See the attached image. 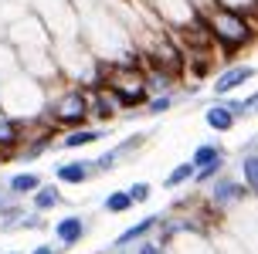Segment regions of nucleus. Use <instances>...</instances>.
Returning a JSON list of instances; mask_svg holds the SVG:
<instances>
[{
  "label": "nucleus",
  "mask_w": 258,
  "mask_h": 254,
  "mask_svg": "<svg viewBox=\"0 0 258 254\" xmlns=\"http://www.w3.org/2000/svg\"><path fill=\"white\" fill-rule=\"evenodd\" d=\"M201 24L207 27V34L214 41V54H221L224 64L234 61L238 54H245L248 48H255V38H258L255 14L241 11L234 4L207 0L201 7Z\"/></svg>",
  "instance_id": "1"
},
{
  "label": "nucleus",
  "mask_w": 258,
  "mask_h": 254,
  "mask_svg": "<svg viewBox=\"0 0 258 254\" xmlns=\"http://www.w3.org/2000/svg\"><path fill=\"white\" fill-rule=\"evenodd\" d=\"M44 105H48V95H44V85L38 78L24 75L21 68L14 75L0 78V109L7 115H14L17 122H41L44 119Z\"/></svg>",
  "instance_id": "2"
},
{
  "label": "nucleus",
  "mask_w": 258,
  "mask_h": 254,
  "mask_svg": "<svg viewBox=\"0 0 258 254\" xmlns=\"http://www.w3.org/2000/svg\"><path fill=\"white\" fill-rule=\"evenodd\" d=\"M4 41H7L17 54H27V51H51V44H54L51 31L44 27V21H41L34 11L21 14L17 21H11V24L4 27Z\"/></svg>",
  "instance_id": "3"
},
{
  "label": "nucleus",
  "mask_w": 258,
  "mask_h": 254,
  "mask_svg": "<svg viewBox=\"0 0 258 254\" xmlns=\"http://www.w3.org/2000/svg\"><path fill=\"white\" fill-rule=\"evenodd\" d=\"M31 11H34L41 21H44V27L51 31L54 41L78 38V27H82V11H78L72 0H31Z\"/></svg>",
  "instance_id": "4"
},
{
  "label": "nucleus",
  "mask_w": 258,
  "mask_h": 254,
  "mask_svg": "<svg viewBox=\"0 0 258 254\" xmlns=\"http://www.w3.org/2000/svg\"><path fill=\"white\" fill-rule=\"evenodd\" d=\"M105 89L116 99L119 112H143V105L150 99L140 68H119V64H112V78H109Z\"/></svg>",
  "instance_id": "5"
},
{
  "label": "nucleus",
  "mask_w": 258,
  "mask_h": 254,
  "mask_svg": "<svg viewBox=\"0 0 258 254\" xmlns=\"http://www.w3.org/2000/svg\"><path fill=\"white\" fill-rule=\"evenodd\" d=\"M207 187H211V193H207V203H211L218 214H228V210H234L238 203L251 200V193L245 190V183H241L238 177H228L224 170H221V173L211 180Z\"/></svg>",
  "instance_id": "6"
},
{
  "label": "nucleus",
  "mask_w": 258,
  "mask_h": 254,
  "mask_svg": "<svg viewBox=\"0 0 258 254\" xmlns=\"http://www.w3.org/2000/svg\"><path fill=\"white\" fill-rule=\"evenodd\" d=\"M251 81H255V61H228L211 75V92H214V99H221V95L241 92Z\"/></svg>",
  "instance_id": "7"
},
{
  "label": "nucleus",
  "mask_w": 258,
  "mask_h": 254,
  "mask_svg": "<svg viewBox=\"0 0 258 254\" xmlns=\"http://www.w3.org/2000/svg\"><path fill=\"white\" fill-rule=\"evenodd\" d=\"M146 4L153 7V14L160 17V24L170 27V31L187 27V24H194V21L201 17V11H197L194 0H146Z\"/></svg>",
  "instance_id": "8"
},
{
  "label": "nucleus",
  "mask_w": 258,
  "mask_h": 254,
  "mask_svg": "<svg viewBox=\"0 0 258 254\" xmlns=\"http://www.w3.org/2000/svg\"><path fill=\"white\" fill-rule=\"evenodd\" d=\"M143 142H146V132H133V136H126V139H119L116 146H109L102 156L92 159V170H95V173H112V170H119V166L126 163L133 152H140Z\"/></svg>",
  "instance_id": "9"
},
{
  "label": "nucleus",
  "mask_w": 258,
  "mask_h": 254,
  "mask_svg": "<svg viewBox=\"0 0 258 254\" xmlns=\"http://www.w3.org/2000/svg\"><path fill=\"white\" fill-rule=\"evenodd\" d=\"M51 234H54V241H58V247L68 251V247H75V244H82L89 237V220L82 214H64V217L54 220Z\"/></svg>",
  "instance_id": "10"
},
{
  "label": "nucleus",
  "mask_w": 258,
  "mask_h": 254,
  "mask_svg": "<svg viewBox=\"0 0 258 254\" xmlns=\"http://www.w3.org/2000/svg\"><path fill=\"white\" fill-rule=\"evenodd\" d=\"M109 136V129L95 126V122H85V126H75V129H64V136H54V146L58 149H85V146H95Z\"/></svg>",
  "instance_id": "11"
},
{
  "label": "nucleus",
  "mask_w": 258,
  "mask_h": 254,
  "mask_svg": "<svg viewBox=\"0 0 258 254\" xmlns=\"http://www.w3.org/2000/svg\"><path fill=\"white\" fill-rule=\"evenodd\" d=\"M85 92H89V122L109 126V122H116L119 115H122L116 99L109 95V89H85Z\"/></svg>",
  "instance_id": "12"
},
{
  "label": "nucleus",
  "mask_w": 258,
  "mask_h": 254,
  "mask_svg": "<svg viewBox=\"0 0 258 254\" xmlns=\"http://www.w3.org/2000/svg\"><path fill=\"white\" fill-rule=\"evenodd\" d=\"M27 136V126L17 122L14 115H7L0 109V163H11L14 159V149L21 146V139Z\"/></svg>",
  "instance_id": "13"
},
{
  "label": "nucleus",
  "mask_w": 258,
  "mask_h": 254,
  "mask_svg": "<svg viewBox=\"0 0 258 254\" xmlns=\"http://www.w3.org/2000/svg\"><path fill=\"white\" fill-rule=\"evenodd\" d=\"M89 177H95L92 159H64V163L54 166V180H58L61 187H82Z\"/></svg>",
  "instance_id": "14"
},
{
  "label": "nucleus",
  "mask_w": 258,
  "mask_h": 254,
  "mask_svg": "<svg viewBox=\"0 0 258 254\" xmlns=\"http://www.w3.org/2000/svg\"><path fill=\"white\" fill-rule=\"evenodd\" d=\"M258 139L251 136L248 139V146L241 149V159H238V170H241V183H245V190L255 197V190H258Z\"/></svg>",
  "instance_id": "15"
},
{
  "label": "nucleus",
  "mask_w": 258,
  "mask_h": 254,
  "mask_svg": "<svg viewBox=\"0 0 258 254\" xmlns=\"http://www.w3.org/2000/svg\"><path fill=\"white\" fill-rule=\"evenodd\" d=\"M156 220H160V214H153V217H143L140 224H133V227H126L122 234H119L116 241L109 244V251H122V247H133L136 241H143V237H150L153 234V227H156Z\"/></svg>",
  "instance_id": "16"
},
{
  "label": "nucleus",
  "mask_w": 258,
  "mask_h": 254,
  "mask_svg": "<svg viewBox=\"0 0 258 254\" xmlns=\"http://www.w3.org/2000/svg\"><path fill=\"white\" fill-rule=\"evenodd\" d=\"M61 183H44L41 180L38 187H34V193H31V207L34 210H41V214H48V210H54V207H61Z\"/></svg>",
  "instance_id": "17"
},
{
  "label": "nucleus",
  "mask_w": 258,
  "mask_h": 254,
  "mask_svg": "<svg viewBox=\"0 0 258 254\" xmlns=\"http://www.w3.org/2000/svg\"><path fill=\"white\" fill-rule=\"evenodd\" d=\"M177 102H180V89H170V92H156V95H150L146 99V105H143V115H150V119H156V115H167L177 109Z\"/></svg>",
  "instance_id": "18"
},
{
  "label": "nucleus",
  "mask_w": 258,
  "mask_h": 254,
  "mask_svg": "<svg viewBox=\"0 0 258 254\" xmlns=\"http://www.w3.org/2000/svg\"><path fill=\"white\" fill-rule=\"evenodd\" d=\"M38 183H41V177L34 173V170H21V173H14V177L4 183V190L11 193V197H17V200H27Z\"/></svg>",
  "instance_id": "19"
},
{
  "label": "nucleus",
  "mask_w": 258,
  "mask_h": 254,
  "mask_svg": "<svg viewBox=\"0 0 258 254\" xmlns=\"http://www.w3.org/2000/svg\"><path fill=\"white\" fill-rule=\"evenodd\" d=\"M204 122H207V129H214V132H231L234 126H238V119H234L228 109H224V102H211L204 109Z\"/></svg>",
  "instance_id": "20"
},
{
  "label": "nucleus",
  "mask_w": 258,
  "mask_h": 254,
  "mask_svg": "<svg viewBox=\"0 0 258 254\" xmlns=\"http://www.w3.org/2000/svg\"><path fill=\"white\" fill-rule=\"evenodd\" d=\"M221 102H224V109L241 122V119H251L255 115V109H258V95L255 92H248V95H221Z\"/></svg>",
  "instance_id": "21"
},
{
  "label": "nucleus",
  "mask_w": 258,
  "mask_h": 254,
  "mask_svg": "<svg viewBox=\"0 0 258 254\" xmlns=\"http://www.w3.org/2000/svg\"><path fill=\"white\" fill-rule=\"evenodd\" d=\"M143 81H146V92L156 95V92H170V89H180V81L163 71V68H143Z\"/></svg>",
  "instance_id": "22"
},
{
  "label": "nucleus",
  "mask_w": 258,
  "mask_h": 254,
  "mask_svg": "<svg viewBox=\"0 0 258 254\" xmlns=\"http://www.w3.org/2000/svg\"><path fill=\"white\" fill-rule=\"evenodd\" d=\"M190 177H194V163H190V159H183V163H177L167 173L163 187H167V190H180V187H187V183H190Z\"/></svg>",
  "instance_id": "23"
},
{
  "label": "nucleus",
  "mask_w": 258,
  "mask_h": 254,
  "mask_svg": "<svg viewBox=\"0 0 258 254\" xmlns=\"http://www.w3.org/2000/svg\"><path fill=\"white\" fill-rule=\"evenodd\" d=\"M221 156H224V146H221V142H201V146L190 152V163H194V170H197V166H207L211 159H221Z\"/></svg>",
  "instance_id": "24"
},
{
  "label": "nucleus",
  "mask_w": 258,
  "mask_h": 254,
  "mask_svg": "<svg viewBox=\"0 0 258 254\" xmlns=\"http://www.w3.org/2000/svg\"><path fill=\"white\" fill-rule=\"evenodd\" d=\"M224 166H228V159H224V156H221V159H211L207 166H197V170H194V177H190V183H194V187H207V183L218 177Z\"/></svg>",
  "instance_id": "25"
},
{
  "label": "nucleus",
  "mask_w": 258,
  "mask_h": 254,
  "mask_svg": "<svg viewBox=\"0 0 258 254\" xmlns=\"http://www.w3.org/2000/svg\"><path fill=\"white\" fill-rule=\"evenodd\" d=\"M102 210H105V214H126V210H133V200H129L126 190H112L102 200Z\"/></svg>",
  "instance_id": "26"
},
{
  "label": "nucleus",
  "mask_w": 258,
  "mask_h": 254,
  "mask_svg": "<svg viewBox=\"0 0 258 254\" xmlns=\"http://www.w3.org/2000/svg\"><path fill=\"white\" fill-rule=\"evenodd\" d=\"M17 71V51L7 44V41H0V78H7Z\"/></svg>",
  "instance_id": "27"
},
{
  "label": "nucleus",
  "mask_w": 258,
  "mask_h": 254,
  "mask_svg": "<svg viewBox=\"0 0 258 254\" xmlns=\"http://www.w3.org/2000/svg\"><path fill=\"white\" fill-rule=\"evenodd\" d=\"M126 193H129V200H133V207H136V203H146L153 197V187H150V183H133Z\"/></svg>",
  "instance_id": "28"
},
{
  "label": "nucleus",
  "mask_w": 258,
  "mask_h": 254,
  "mask_svg": "<svg viewBox=\"0 0 258 254\" xmlns=\"http://www.w3.org/2000/svg\"><path fill=\"white\" fill-rule=\"evenodd\" d=\"M133 247H136V254H170L167 247H163V244H156L153 237H143V241H136Z\"/></svg>",
  "instance_id": "29"
},
{
  "label": "nucleus",
  "mask_w": 258,
  "mask_h": 254,
  "mask_svg": "<svg viewBox=\"0 0 258 254\" xmlns=\"http://www.w3.org/2000/svg\"><path fill=\"white\" fill-rule=\"evenodd\" d=\"M27 254H61V247L58 244H34Z\"/></svg>",
  "instance_id": "30"
},
{
  "label": "nucleus",
  "mask_w": 258,
  "mask_h": 254,
  "mask_svg": "<svg viewBox=\"0 0 258 254\" xmlns=\"http://www.w3.org/2000/svg\"><path fill=\"white\" fill-rule=\"evenodd\" d=\"M112 254H136V247H122V251H112Z\"/></svg>",
  "instance_id": "31"
},
{
  "label": "nucleus",
  "mask_w": 258,
  "mask_h": 254,
  "mask_svg": "<svg viewBox=\"0 0 258 254\" xmlns=\"http://www.w3.org/2000/svg\"><path fill=\"white\" fill-rule=\"evenodd\" d=\"M4 27H7V24H4V21H0V41H4Z\"/></svg>",
  "instance_id": "32"
},
{
  "label": "nucleus",
  "mask_w": 258,
  "mask_h": 254,
  "mask_svg": "<svg viewBox=\"0 0 258 254\" xmlns=\"http://www.w3.org/2000/svg\"><path fill=\"white\" fill-rule=\"evenodd\" d=\"M7 254H24V251H7Z\"/></svg>",
  "instance_id": "33"
}]
</instances>
